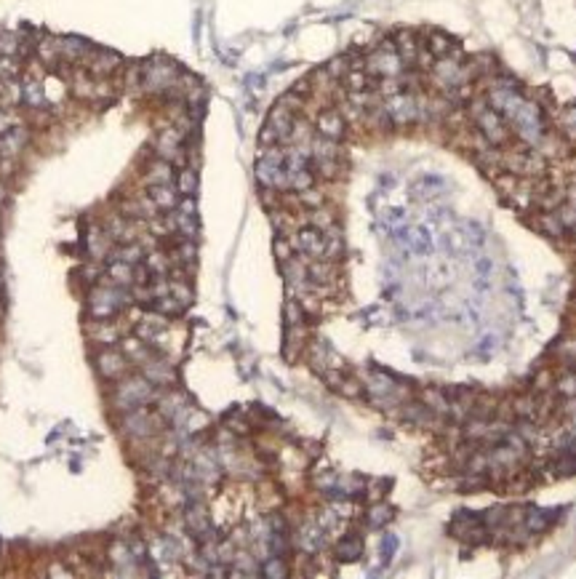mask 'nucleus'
I'll return each instance as SVG.
<instances>
[{
    "instance_id": "7",
    "label": "nucleus",
    "mask_w": 576,
    "mask_h": 579,
    "mask_svg": "<svg viewBox=\"0 0 576 579\" xmlns=\"http://www.w3.org/2000/svg\"><path fill=\"white\" fill-rule=\"evenodd\" d=\"M168 328V315H161V312L155 310H147L139 321H136V337L145 339V342H152V339H158Z\"/></svg>"
},
{
    "instance_id": "6",
    "label": "nucleus",
    "mask_w": 576,
    "mask_h": 579,
    "mask_svg": "<svg viewBox=\"0 0 576 579\" xmlns=\"http://www.w3.org/2000/svg\"><path fill=\"white\" fill-rule=\"evenodd\" d=\"M294 542L302 552L315 555V552H321L323 547H326V528H323L321 524H315V521H309V524H304L296 531Z\"/></svg>"
},
{
    "instance_id": "11",
    "label": "nucleus",
    "mask_w": 576,
    "mask_h": 579,
    "mask_svg": "<svg viewBox=\"0 0 576 579\" xmlns=\"http://www.w3.org/2000/svg\"><path fill=\"white\" fill-rule=\"evenodd\" d=\"M392 521V507H389L387 502H374L371 507H368V512H366V526L368 528H382L384 524H389Z\"/></svg>"
},
{
    "instance_id": "4",
    "label": "nucleus",
    "mask_w": 576,
    "mask_h": 579,
    "mask_svg": "<svg viewBox=\"0 0 576 579\" xmlns=\"http://www.w3.org/2000/svg\"><path fill=\"white\" fill-rule=\"evenodd\" d=\"M344 128H347V121L339 109H321L315 115V134L326 136V139H334L339 142L344 136Z\"/></svg>"
},
{
    "instance_id": "14",
    "label": "nucleus",
    "mask_w": 576,
    "mask_h": 579,
    "mask_svg": "<svg viewBox=\"0 0 576 579\" xmlns=\"http://www.w3.org/2000/svg\"><path fill=\"white\" fill-rule=\"evenodd\" d=\"M491 269H494V262H491L488 256L475 259V272H478V278H488V275H491Z\"/></svg>"
},
{
    "instance_id": "1",
    "label": "nucleus",
    "mask_w": 576,
    "mask_h": 579,
    "mask_svg": "<svg viewBox=\"0 0 576 579\" xmlns=\"http://www.w3.org/2000/svg\"><path fill=\"white\" fill-rule=\"evenodd\" d=\"M155 401H158V390L145 374H126L123 379H118V385L112 390V406L123 414L155 404Z\"/></svg>"
},
{
    "instance_id": "8",
    "label": "nucleus",
    "mask_w": 576,
    "mask_h": 579,
    "mask_svg": "<svg viewBox=\"0 0 576 579\" xmlns=\"http://www.w3.org/2000/svg\"><path fill=\"white\" fill-rule=\"evenodd\" d=\"M88 337H91V342H96V345L109 347V345H115L118 337H121V326L109 324V321H94V318H91V324H88Z\"/></svg>"
},
{
    "instance_id": "10",
    "label": "nucleus",
    "mask_w": 576,
    "mask_h": 579,
    "mask_svg": "<svg viewBox=\"0 0 576 579\" xmlns=\"http://www.w3.org/2000/svg\"><path fill=\"white\" fill-rule=\"evenodd\" d=\"M334 552H336V558H339V561H347V564H352V561H358V558L363 555V539L349 534V537H344V539H339V542H336Z\"/></svg>"
},
{
    "instance_id": "2",
    "label": "nucleus",
    "mask_w": 576,
    "mask_h": 579,
    "mask_svg": "<svg viewBox=\"0 0 576 579\" xmlns=\"http://www.w3.org/2000/svg\"><path fill=\"white\" fill-rule=\"evenodd\" d=\"M161 425H163L161 414H158V411H149L147 406H142V408H134V411H126V414H123L121 432L128 435L136 444H142V441L155 438V435L161 432Z\"/></svg>"
},
{
    "instance_id": "13",
    "label": "nucleus",
    "mask_w": 576,
    "mask_h": 579,
    "mask_svg": "<svg viewBox=\"0 0 576 579\" xmlns=\"http://www.w3.org/2000/svg\"><path fill=\"white\" fill-rule=\"evenodd\" d=\"M395 550H398V539L395 537L382 539V558H384V564H389V558L395 555Z\"/></svg>"
},
{
    "instance_id": "9",
    "label": "nucleus",
    "mask_w": 576,
    "mask_h": 579,
    "mask_svg": "<svg viewBox=\"0 0 576 579\" xmlns=\"http://www.w3.org/2000/svg\"><path fill=\"white\" fill-rule=\"evenodd\" d=\"M121 350L126 352V358L131 361V366H145L149 358H155V355H158V352L152 350L149 345H145V339H139V337L126 339V342L121 345Z\"/></svg>"
},
{
    "instance_id": "12",
    "label": "nucleus",
    "mask_w": 576,
    "mask_h": 579,
    "mask_svg": "<svg viewBox=\"0 0 576 579\" xmlns=\"http://www.w3.org/2000/svg\"><path fill=\"white\" fill-rule=\"evenodd\" d=\"M262 574L264 577H286L288 574V566H286V561H283V555H267L264 558V564H262Z\"/></svg>"
},
{
    "instance_id": "5",
    "label": "nucleus",
    "mask_w": 576,
    "mask_h": 579,
    "mask_svg": "<svg viewBox=\"0 0 576 579\" xmlns=\"http://www.w3.org/2000/svg\"><path fill=\"white\" fill-rule=\"evenodd\" d=\"M142 368V374L155 385V387H161V390H166V387H174L176 385V371L171 364H166L161 355H155V358H149L145 366H139Z\"/></svg>"
},
{
    "instance_id": "3",
    "label": "nucleus",
    "mask_w": 576,
    "mask_h": 579,
    "mask_svg": "<svg viewBox=\"0 0 576 579\" xmlns=\"http://www.w3.org/2000/svg\"><path fill=\"white\" fill-rule=\"evenodd\" d=\"M128 366H131V361L126 358V352L115 350V347H105L96 355V371H99V377L107 379V382H118V379L126 377Z\"/></svg>"
}]
</instances>
